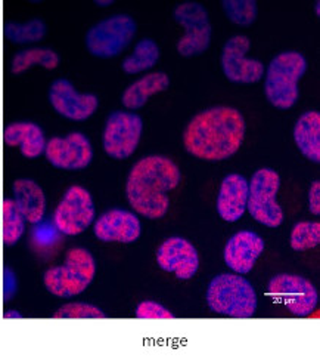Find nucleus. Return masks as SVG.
I'll return each mask as SVG.
<instances>
[{"label": "nucleus", "instance_id": "1", "mask_svg": "<svg viewBox=\"0 0 320 361\" xmlns=\"http://www.w3.org/2000/svg\"><path fill=\"white\" fill-rule=\"evenodd\" d=\"M245 137V120L232 107H212L196 114L183 133L186 152L208 161L236 154Z\"/></svg>", "mask_w": 320, "mask_h": 361}, {"label": "nucleus", "instance_id": "2", "mask_svg": "<svg viewBox=\"0 0 320 361\" xmlns=\"http://www.w3.org/2000/svg\"><path fill=\"white\" fill-rule=\"evenodd\" d=\"M180 178V169L170 159L162 156L141 159L127 178V200L137 214L148 219H160L170 207L169 191L179 185Z\"/></svg>", "mask_w": 320, "mask_h": 361}, {"label": "nucleus", "instance_id": "3", "mask_svg": "<svg viewBox=\"0 0 320 361\" xmlns=\"http://www.w3.org/2000/svg\"><path fill=\"white\" fill-rule=\"evenodd\" d=\"M96 262L94 255L83 247L67 252L63 265L46 269L43 284L46 290L56 298H72L83 293L94 281Z\"/></svg>", "mask_w": 320, "mask_h": 361}, {"label": "nucleus", "instance_id": "4", "mask_svg": "<svg viewBox=\"0 0 320 361\" xmlns=\"http://www.w3.org/2000/svg\"><path fill=\"white\" fill-rule=\"evenodd\" d=\"M211 311L232 319H251L257 311L252 284L238 274H220L211 280L207 290Z\"/></svg>", "mask_w": 320, "mask_h": 361}, {"label": "nucleus", "instance_id": "5", "mask_svg": "<svg viewBox=\"0 0 320 361\" xmlns=\"http://www.w3.org/2000/svg\"><path fill=\"white\" fill-rule=\"evenodd\" d=\"M307 70V61L300 52H283L269 64L264 92L269 102L279 110H289L298 99V80Z\"/></svg>", "mask_w": 320, "mask_h": 361}, {"label": "nucleus", "instance_id": "6", "mask_svg": "<svg viewBox=\"0 0 320 361\" xmlns=\"http://www.w3.org/2000/svg\"><path fill=\"white\" fill-rule=\"evenodd\" d=\"M279 187L281 178L273 169L257 171L248 184V212L269 228H278L283 222L282 207L276 202Z\"/></svg>", "mask_w": 320, "mask_h": 361}, {"label": "nucleus", "instance_id": "7", "mask_svg": "<svg viewBox=\"0 0 320 361\" xmlns=\"http://www.w3.org/2000/svg\"><path fill=\"white\" fill-rule=\"evenodd\" d=\"M136 21L118 13L91 27L86 35L87 51L98 58H113L123 52L136 35Z\"/></svg>", "mask_w": 320, "mask_h": 361}, {"label": "nucleus", "instance_id": "8", "mask_svg": "<svg viewBox=\"0 0 320 361\" xmlns=\"http://www.w3.org/2000/svg\"><path fill=\"white\" fill-rule=\"evenodd\" d=\"M95 219V204L91 194L80 185H71L55 209L53 225L65 235H79Z\"/></svg>", "mask_w": 320, "mask_h": 361}, {"label": "nucleus", "instance_id": "9", "mask_svg": "<svg viewBox=\"0 0 320 361\" xmlns=\"http://www.w3.org/2000/svg\"><path fill=\"white\" fill-rule=\"evenodd\" d=\"M267 292L295 317H309L319 302V295L313 283L301 276H274L269 281Z\"/></svg>", "mask_w": 320, "mask_h": 361}, {"label": "nucleus", "instance_id": "10", "mask_svg": "<svg viewBox=\"0 0 320 361\" xmlns=\"http://www.w3.org/2000/svg\"><path fill=\"white\" fill-rule=\"evenodd\" d=\"M142 118L124 111H114L106 118L103 129V149L105 153L115 160L130 157L141 141Z\"/></svg>", "mask_w": 320, "mask_h": 361}, {"label": "nucleus", "instance_id": "11", "mask_svg": "<svg viewBox=\"0 0 320 361\" xmlns=\"http://www.w3.org/2000/svg\"><path fill=\"white\" fill-rule=\"evenodd\" d=\"M174 18L186 30L185 36L177 43V52L181 56L205 52L211 42V24L207 9L198 2H185L174 9Z\"/></svg>", "mask_w": 320, "mask_h": 361}, {"label": "nucleus", "instance_id": "12", "mask_svg": "<svg viewBox=\"0 0 320 361\" xmlns=\"http://www.w3.org/2000/svg\"><path fill=\"white\" fill-rule=\"evenodd\" d=\"M44 156L56 169L82 171L94 159V148L84 133L71 132L67 137H53L46 141Z\"/></svg>", "mask_w": 320, "mask_h": 361}, {"label": "nucleus", "instance_id": "13", "mask_svg": "<svg viewBox=\"0 0 320 361\" xmlns=\"http://www.w3.org/2000/svg\"><path fill=\"white\" fill-rule=\"evenodd\" d=\"M251 42L247 36H233L224 44L222 68L224 76L233 83H255L263 78L264 64L247 58Z\"/></svg>", "mask_w": 320, "mask_h": 361}, {"label": "nucleus", "instance_id": "14", "mask_svg": "<svg viewBox=\"0 0 320 361\" xmlns=\"http://www.w3.org/2000/svg\"><path fill=\"white\" fill-rule=\"evenodd\" d=\"M53 110L72 122H83L98 110L99 99L94 94H80L67 79H58L49 89Z\"/></svg>", "mask_w": 320, "mask_h": 361}, {"label": "nucleus", "instance_id": "15", "mask_svg": "<svg viewBox=\"0 0 320 361\" xmlns=\"http://www.w3.org/2000/svg\"><path fill=\"white\" fill-rule=\"evenodd\" d=\"M157 262L161 269L174 273L179 280L192 279L200 267L195 246L181 237L165 240L157 250Z\"/></svg>", "mask_w": 320, "mask_h": 361}, {"label": "nucleus", "instance_id": "16", "mask_svg": "<svg viewBox=\"0 0 320 361\" xmlns=\"http://www.w3.org/2000/svg\"><path fill=\"white\" fill-rule=\"evenodd\" d=\"M141 221L123 209H113L101 215L94 227L98 240L105 243H133L141 237Z\"/></svg>", "mask_w": 320, "mask_h": 361}, {"label": "nucleus", "instance_id": "17", "mask_svg": "<svg viewBox=\"0 0 320 361\" xmlns=\"http://www.w3.org/2000/svg\"><path fill=\"white\" fill-rule=\"evenodd\" d=\"M264 250V240L252 231H239L229 238L224 262L238 274H248Z\"/></svg>", "mask_w": 320, "mask_h": 361}, {"label": "nucleus", "instance_id": "18", "mask_svg": "<svg viewBox=\"0 0 320 361\" xmlns=\"http://www.w3.org/2000/svg\"><path fill=\"white\" fill-rule=\"evenodd\" d=\"M248 180L239 173L227 175L220 187L217 197V212L222 219L236 222L247 210Z\"/></svg>", "mask_w": 320, "mask_h": 361}, {"label": "nucleus", "instance_id": "19", "mask_svg": "<svg viewBox=\"0 0 320 361\" xmlns=\"http://www.w3.org/2000/svg\"><path fill=\"white\" fill-rule=\"evenodd\" d=\"M13 202L24 219L30 224H39L46 212V197L41 187L33 179L21 178L12 185Z\"/></svg>", "mask_w": 320, "mask_h": 361}, {"label": "nucleus", "instance_id": "20", "mask_svg": "<svg viewBox=\"0 0 320 361\" xmlns=\"http://www.w3.org/2000/svg\"><path fill=\"white\" fill-rule=\"evenodd\" d=\"M5 142L9 147H20L25 159H37L44 153L46 138L41 128L32 122H15L6 126Z\"/></svg>", "mask_w": 320, "mask_h": 361}, {"label": "nucleus", "instance_id": "21", "mask_svg": "<svg viewBox=\"0 0 320 361\" xmlns=\"http://www.w3.org/2000/svg\"><path fill=\"white\" fill-rule=\"evenodd\" d=\"M294 140L304 157L314 163L320 161V114L317 111L304 113L297 120Z\"/></svg>", "mask_w": 320, "mask_h": 361}, {"label": "nucleus", "instance_id": "22", "mask_svg": "<svg viewBox=\"0 0 320 361\" xmlns=\"http://www.w3.org/2000/svg\"><path fill=\"white\" fill-rule=\"evenodd\" d=\"M170 85V79L165 73H151L148 76L132 83L126 90L121 102L129 110L142 109L148 99L158 92H162Z\"/></svg>", "mask_w": 320, "mask_h": 361}, {"label": "nucleus", "instance_id": "23", "mask_svg": "<svg viewBox=\"0 0 320 361\" xmlns=\"http://www.w3.org/2000/svg\"><path fill=\"white\" fill-rule=\"evenodd\" d=\"M34 66H41L46 70H55L59 66V55L48 48L21 51L12 58L11 71L13 74H23Z\"/></svg>", "mask_w": 320, "mask_h": 361}, {"label": "nucleus", "instance_id": "24", "mask_svg": "<svg viewBox=\"0 0 320 361\" xmlns=\"http://www.w3.org/2000/svg\"><path fill=\"white\" fill-rule=\"evenodd\" d=\"M160 59L158 44L151 40L143 39L136 44V48L130 56L123 61V70L127 74H136L154 67Z\"/></svg>", "mask_w": 320, "mask_h": 361}, {"label": "nucleus", "instance_id": "25", "mask_svg": "<svg viewBox=\"0 0 320 361\" xmlns=\"http://www.w3.org/2000/svg\"><path fill=\"white\" fill-rule=\"evenodd\" d=\"M25 231V219L12 199L2 203V238L6 246L17 245Z\"/></svg>", "mask_w": 320, "mask_h": 361}, {"label": "nucleus", "instance_id": "26", "mask_svg": "<svg viewBox=\"0 0 320 361\" xmlns=\"http://www.w3.org/2000/svg\"><path fill=\"white\" fill-rule=\"evenodd\" d=\"M5 35L12 43H34L44 37L46 24L41 20H32L25 24L8 23Z\"/></svg>", "mask_w": 320, "mask_h": 361}, {"label": "nucleus", "instance_id": "27", "mask_svg": "<svg viewBox=\"0 0 320 361\" xmlns=\"http://www.w3.org/2000/svg\"><path fill=\"white\" fill-rule=\"evenodd\" d=\"M289 243H291V247L297 252L316 247L320 243V224L310 221L298 222L291 231Z\"/></svg>", "mask_w": 320, "mask_h": 361}, {"label": "nucleus", "instance_id": "28", "mask_svg": "<svg viewBox=\"0 0 320 361\" xmlns=\"http://www.w3.org/2000/svg\"><path fill=\"white\" fill-rule=\"evenodd\" d=\"M222 5L227 18L238 25L248 27L257 18V4L254 0H223Z\"/></svg>", "mask_w": 320, "mask_h": 361}, {"label": "nucleus", "instance_id": "29", "mask_svg": "<svg viewBox=\"0 0 320 361\" xmlns=\"http://www.w3.org/2000/svg\"><path fill=\"white\" fill-rule=\"evenodd\" d=\"M53 319H105V312L90 304L72 302L60 307L53 315Z\"/></svg>", "mask_w": 320, "mask_h": 361}, {"label": "nucleus", "instance_id": "30", "mask_svg": "<svg viewBox=\"0 0 320 361\" xmlns=\"http://www.w3.org/2000/svg\"><path fill=\"white\" fill-rule=\"evenodd\" d=\"M136 319L141 320H173L174 314L154 300H145L136 308Z\"/></svg>", "mask_w": 320, "mask_h": 361}, {"label": "nucleus", "instance_id": "31", "mask_svg": "<svg viewBox=\"0 0 320 361\" xmlns=\"http://www.w3.org/2000/svg\"><path fill=\"white\" fill-rule=\"evenodd\" d=\"M309 209L313 215H320V183L314 180L309 191Z\"/></svg>", "mask_w": 320, "mask_h": 361}, {"label": "nucleus", "instance_id": "32", "mask_svg": "<svg viewBox=\"0 0 320 361\" xmlns=\"http://www.w3.org/2000/svg\"><path fill=\"white\" fill-rule=\"evenodd\" d=\"M15 289H17V284H15V276L9 268L5 271V293L6 299H11L12 295L15 293Z\"/></svg>", "mask_w": 320, "mask_h": 361}, {"label": "nucleus", "instance_id": "33", "mask_svg": "<svg viewBox=\"0 0 320 361\" xmlns=\"http://www.w3.org/2000/svg\"><path fill=\"white\" fill-rule=\"evenodd\" d=\"M6 319H23V315L18 311H9L6 312Z\"/></svg>", "mask_w": 320, "mask_h": 361}, {"label": "nucleus", "instance_id": "34", "mask_svg": "<svg viewBox=\"0 0 320 361\" xmlns=\"http://www.w3.org/2000/svg\"><path fill=\"white\" fill-rule=\"evenodd\" d=\"M95 4L99 5V6H108V5L114 4V0H96Z\"/></svg>", "mask_w": 320, "mask_h": 361}, {"label": "nucleus", "instance_id": "35", "mask_svg": "<svg viewBox=\"0 0 320 361\" xmlns=\"http://www.w3.org/2000/svg\"><path fill=\"white\" fill-rule=\"evenodd\" d=\"M319 6H320V2H316V13L319 15Z\"/></svg>", "mask_w": 320, "mask_h": 361}, {"label": "nucleus", "instance_id": "36", "mask_svg": "<svg viewBox=\"0 0 320 361\" xmlns=\"http://www.w3.org/2000/svg\"><path fill=\"white\" fill-rule=\"evenodd\" d=\"M0 207H2V203H0Z\"/></svg>", "mask_w": 320, "mask_h": 361}]
</instances>
